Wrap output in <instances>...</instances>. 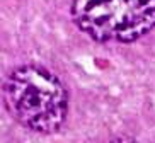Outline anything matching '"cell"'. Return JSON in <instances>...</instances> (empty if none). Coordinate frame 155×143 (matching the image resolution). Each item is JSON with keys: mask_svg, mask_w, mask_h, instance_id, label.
Returning <instances> with one entry per match:
<instances>
[{"mask_svg": "<svg viewBox=\"0 0 155 143\" xmlns=\"http://www.w3.org/2000/svg\"><path fill=\"white\" fill-rule=\"evenodd\" d=\"M4 102L19 125L41 135L58 131L68 112L65 83L39 65H22L7 77Z\"/></svg>", "mask_w": 155, "mask_h": 143, "instance_id": "obj_1", "label": "cell"}, {"mask_svg": "<svg viewBox=\"0 0 155 143\" xmlns=\"http://www.w3.org/2000/svg\"><path fill=\"white\" fill-rule=\"evenodd\" d=\"M72 19L99 43H133L155 28V0H73Z\"/></svg>", "mask_w": 155, "mask_h": 143, "instance_id": "obj_2", "label": "cell"}, {"mask_svg": "<svg viewBox=\"0 0 155 143\" xmlns=\"http://www.w3.org/2000/svg\"><path fill=\"white\" fill-rule=\"evenodd\" d=\"M111 143H138V141L123 135V136H116V138H113V140H111Z\"/></svg>", "mask_w": 155, "mask_h": 143, "instance_id": "obj_3", "label": "cell"}]
</instances>
